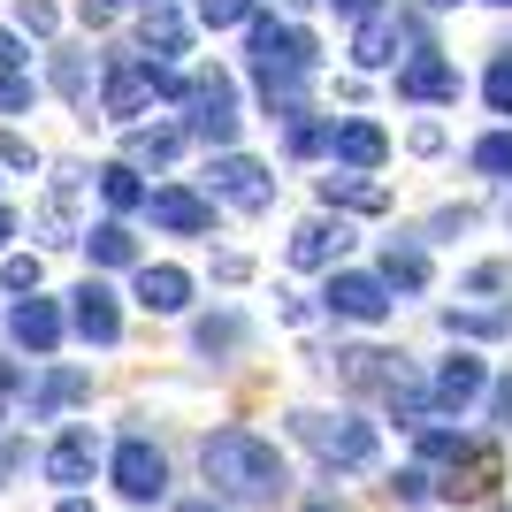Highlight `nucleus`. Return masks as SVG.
<instances>
[{
    "label": "nucleus",
    "mask_w": 512,
    "mask_h": 512,
    "mask_svg": "<svg viewBox=\"0 0 512 512\" xmlns=\"http://www.w3.org/2000/svg\"><path fill=\"white\" fill-rule=\"evenodd\" d=\"M398 62H406V8L352 23V69H398Z\"/></svg>",
    "instance_id": "obj_11"
},
{
    "label": "nucleus",
    "mask_w": 512,
    "mask_h": 512,
    "mask_svg": "<svg viewBox=\"0 0 512 512\" xmlns=\"http://www.w3.org/2000/svg\"><path fill=\"white\" fill-rule=\"evenodd\" d=\"M184 107H192V115H184V130H192L199 146L237 153V123H245V115H237V77H230V69H199Z\"/></svg>",
    "instance_id": "obj_4"
},
{
    "label": "nucleus",
    "mask_w": 512,
    "mask_h": 512,
    "mask_svg": "<svg viewBox=\"0 0 512 512\" xmlns=\"http://www.w3.org/2000/svg\"><path fill=\"white\" fill-rule=\"evenodd\" d=\"M138 8H169V0H138Z\"/></svg>",
    "instance_id": "obj_51"
},
{
    "label": "nucleus",
    "mask_w": 512,
    "mask_h": 512,
    "mask_svg": "<svg viewBox=\"0 0 512 512\" xmlns=\"http://www.w3.org/2000/svg\"><path fill=\"white\" fill-rule=\"evenodd\" d=\"M421 8H459V0H421Z\"/></svg>",
    "instance_id": "obj_50"
},
{
    "label": "nucleus",
    "mask_w": 512,
    "mask_h": 512,
    "mask_svg": "<svg viewBox=\"0 0 512 512\" xmlns=\"http://www.w3.org/2000/svg\"><path fill=\"white\" fill-rule=\"evenodd\" d=\"M329 161L337 169H352V176H375L390 161V130L383 123H367V115H344L337 123V146H329Z\"/></svg>",
    "instance_id": "obj_13"
},
{
    "label": "nucleus",
    "mask_w": 512,
    "mask_h": 512,
    "mask_svg": "<svg viewBox=\"0 0 512 512\" xmlns=\"http://www.w3.org/2000/svg\"><path fill=\"white\" fill-rule=\"evenodd\" d=\"M245 268H253L245 253H222V260H214V276H222V283H245Z\"/></svg>",
    "instance_id": "obj_43"
},
{
    "label": "nucleus",
    "mask_w": 512,
    "mask_h": 512,
    "mask_svg": "<svg viewBox=\"0 0 512 512\" xmlns=\"http://www.w3.org/2000/svg\"><path fill=\"white\" fill-rule=\"evenodd\" d=\"M299 512H344V505H337V497H306Z\"/></svg>",
    "instance_id": "obj_45"
},
{
    "label": "nucleus",
    "mask_w": 512,
    "mask_h": 512,
    "mask_svg": "<svg viewBox=\"0 0 512 512\" xmlns=\"http://www.w3.org/2000/svg\"><path fill=\"white\" fill-rule=\"evenodd\" d=\"M451 337H467V344H490V337H512V306H451L444 314Z\"/></svg>",
    "instance_id": "obj_25"
},
{
    "label": "nucleus",
    "mask_w": 512,
    "mask_h": 512,
    "mask_svg": "<svg viewBox=\"0 0 512 512\" xmlns=\"http://www.w3.org/2000/svg\"><path fill=\"white\" fill-rule=\"evenodd\" d=\"M0 283H8V291H39V260H31V253H16L8 268H0Z\"/></svg>",
    "instance_id": "obj_37"
},
{
    "label": "nucleus",
    "mask_w": 512,
    "mask_h": 512,
    "mask_svg": "<svg viewBox=\"0 0 512 512\" xmlns=\"http://www.w3.org/2000/svg\"><path fill=\"white\" fill-rule=\"evenodd\" d=\"M207 199H230L237 214H268L276 207V176L253 153H214L207 161Z\"/></svg>",
    "instance_id": "obj_6"
},
{
    "label": "nucleus",
    "mask_w": 512,
    "mask_h": 512,
    "mask_svg": "<svg viewBox=\"0 0 512 512\" xmlns=\"http://www.w3.org/2000/svg\"><path fill=\"white\" fill-rule=\"evenodd\" d=\"M54 92H62V100H77V107L92 100V69H85V54H54Z\"/></svg>",
    "instance_id": "obj_32"
},
{
    "label": "nucleus",
    "mask_w": 512,
    "mask_h": 512,
    "mask_svg": "<svg viewBox=\"0 0 512 512\" xmlns=\"http://www.w3.org/2000/svg\"><path fill=\"white\" fill-rule=\"evenodd\" d=\"M482 8H512V0H482Z\"/></svg>",
    "instance_id": "obj_52"
},
{
    "label": "nucleus",
    "mask_w": 512,
    "mask_h": 512,
    "mask_svg": "<svg viewBox=\"0 0 512 512\" xmlns=\"http://www.w3.org/2000/svg\"><path fill=\"white\" fill-rule=\"evenodd\" d=\"M490 383H497L490 360L459 344V352H451V360L428 375V390H436V421H451V413H467V406H482V398H490Z\"/></svg>",
    "instance_id": "obj_9"
},
{
    "label": "nucleus",
    "mask_w": 512,
    "mask_h": 512,
    "mask_svg": "<svg viewBox=\"0 0 512 512\" xmlns=\"http://www.w3.org/2000/svg\"><path fill=\"white\" fill-rule=\"evenodd\" d=\"M8 237H16V214H8V207H0V245H8Z\"/></svg>",
    "instance_id": "obj_48"
},
{
    "label": "nucleus",
    "mask_w": 512,
    "mask_h": 512,
    "mask_svg": "<svg viewBox=\"0 0 512 512\" xmlns=\"http://www.w3.org/2000/svg\"><path fill=\"white\" fill-rule=\"evenodd\" d=\"M344 253H352L344 214H314V222H299V230H291V245H283V260H291V268H306V276H337Z\"/></svg>",
    "instance_id": "obj_10"
},
{
    "label": "nucleus",
    "mask_w": 512,
    "mask_h": 512,
    "mask_svg": "<svg viewBox=\"0 0 512 512\" xmlns=\"http://www.w3.org/2000/svg\"><path fill=\"white\" fill-rule=\"evenodd\" d=\"M482 406H490V428H505V436H512V375H497Z\"/></svg>",
    "instance_id": "obj_35"
},
{
    "label": "nucleus",
    "mask_w": 512,
    "mask_h": 512,
    "mask_svg": "<svg viewBox=\"0 0 512 512\" xmlns=\"http://www.w3.org/2000/svg\"><path fill=\"white\" fill-rule=\"evenodd\" d=\"M85 253H92V268H146V260H138V237H130L123 222L85 230Z\"/></svg>",
    "instance_id": "obj_28"
},
{
    "label": "nucleus",
    "mask_w": 512,
    "mask_h": 512,
    "mask_svg": "<svg viewBox=\"0 0 512 512\" xmlns=\"http://www.w3.org/2000/svg\"><path fill=\"white\" fill-rule=\"evenodd\" d=\"M100 199H107V207H115V214H138V207H146V184H138V169H130V161H115V169H100Z\"/></svg>",
    "instance_id": "obj_29"
},
{
    "label": "nucleus",
    "mask_w": 512,
    "mask_h": 512,
    "mask_svg": "<svg viewBox=\"0 0 512 512\" xmlns=\"http://www.w3.org/2000/svg\"><path fill=\"white\" fill-rule=\"evenodd\" d=\"M390 306H398V291H390L375 268H337V276L321 283V314H329V321H360V329H375V321H390Z\"/></svg>",
    "instance_id": "obj_5"
},
{
    "label": "nucleus",
    "mask_w": 512,
    "mask_h": 512,
    "mask_svg": "<svg viewBox=\"0 0 512 512\" xmlns=\"http://www.w3.org/2000/svg\"><path fill=\"white\" fill-rule=\"evenodd\" d=\"M375 276H383L398 299H421L428 291V237H390L383 260H375Z\"/></svg>",
    "instance_id": "obj_16"
},
{
    "label": "nucleus",
    "mask_w": 512,
    "mask_h": 512,
    "mask_svg": "<svg viewBox=\"0 0 512 512\" xmlns=\"http://www.w3.org/2000/svg\"><path fill=\"white\" fill-rule=\"evenodd\" d=\"M138 54H146L153 69H169L176 54H192V23L176 16V8H146V16H138Z\"/></svg>",
    "instance_id": "obj_17"
},
{
    "label": "nucleus",
    "mask_w": 512,
    "mask_h": 512,
    "mask_svg": "<svg viewBox=\"0 0 512 512\" xmlns=\"http://www.w3.org/2000/svg\"><path fill=\"white\" fill-rule=\"evenodd\" d=\"M199 474H207V497H222V505H283L291 497V459L260 428H214L199 444Z\"/></svg>",
    "instance_id": "obj_1"
},
{
    "label": "nucleus",
    "mask_w": 512,
    "mask_h": 512,
    "mask_svg": "<svg viewBox=\"0 0 512 512\" xmlns=\"http://www.w3.org/2000/svg\"><path fill=\"white\" fill-rule=\"evenodd\" d=\"M245 62H253V77H314L321 69V39L306 31V23L260 8V16L245 23Z\"/></svg>",
    "instance_id": "obj_3"
},
{
    "label": "nucleus",
    "mask_w": 512,
    "mask_h": 512,
    "mask_svg": "<svg viewBox=\"0 0 512 512\" xmlns=\"http://www.w3.org/2000/svg\"><path fill=\"white\" fill-rule=\"evenodd\" d=\"M291 436L306 451H321V467H337V474H360L383 459V436L360 413H291Z\"/></svg>",
    "instance_id": "obj_2"
},
{
    "label": "nucleus",
    "mask_w": 512,
    "mask_h": 512,
    "mask_svg": "<svg viewBox=\"0 0 512 512\" xmlns=\"http://www.w3.org/2000/svg\"><path fill=\"white\" fill-rule=\"evenodd\" d=\"M69 321H77V337H85V344H115V337H123V306H115V291H107V283H77Z\"/></svg>",
    "instance_id": "obj_18"
},
{
    "label": "nucleus",
    "mask_w": 512,
    "mask_h": 512,
    "mask_svg": "<svg viewBox=\"0 0 512 512\" xmlns=\"http://www.w3.org/2000/svg\"><path fill=\"white\" fill-rule=\"evenodd\" d=\"M107 474H115V490L130 505H153V497H169V459L153 436H123V444L107 451Z\"/></svg>",
    "instance_id": "obj_7"
},
{
    "label": "nucleus",
    "mask_w": 512,
    "mask_h": 512,
    "mask_svg": "<svg viewBox=\"0 0 512 512\" xmlns=\"http://www.w3.org/2000/svg\"><path fill=\"white\" fill-rule=\"evenodd\" d=\"M260 16V0H199V23L207 31H245Z\"/></svg>",
    "instance_id": "obj_31"
},
{
    "label": "nucleus",
    "mask_w": 512,
    "mask_h": 512,
    "mask_svg": "<svg viewBox=\"0 0 512 512\" xmlns=\"http://www.w3.org/2000/svg\"><path fill=\"white\" fill-rule=\"evenodd\" d=\"M390 77H398V100H413V107H451L459 100V62H451L444 46H413Z\"/></svg>",
    "instance_id": "obj_8"
},
{
    "label": "nucleus",
    "mask_w": 512,
    "mask_h": 512,
    "mask_svg": "<svg viewBox=\"0 0 512 512\" xmlns=\"http://www.w3.org/2000/svg\"><path fill=\"white\" fill-rule=\"evenodd\" d=\"M505 260H482V268H467V291H505Z\"/></svg>",
    "instance_id": "obj_39"
},
{
    "label": "nucleus",
    "mask_w": 512,
    "mask_h": 512,
    "mask_svg": "<svg viewBox=\"0 0 512 512\" xmlns=\"http://www.w3.org/2000/svg\"><path fill=\"white\" fill-rule=\"evenodd\" d=\"M92 467H100V436H92V428H62V436L46 444V482H62L69 497L92 482Z\"/></svg>",
    "instance_id": "obj_14"
},
{
    "label": "nucleus",
    "mask_w": 512,
    "mask_h": 512,
    "mask_svg": "<svg viewBox=\"0 0 512 512\" xmlns=\"http://www.w3.org/2000/svg\"><path fill=\"white\" fill-rule=\"evenodd\" d=\"M16 23L31 31V39H54V23H62V16H54V0H16Z\"/></svg>",
    "instance_id": "obj_34"
},
{
    "label": "nucleus",
    "mask_w": 512,
    "mask_h": 512,
    "mask_svg": "<svg viewBox=\"0 0 512 512\" xmlns=\"http://www.w3.org/2000/svg\"><path fill=\"white\" fill-rule=\"evenodd\" d=\"M321 207H329V214H383V207H390V192L375 184V176L329 169V176H321Z\"/></svg>",
    "instance_id": "obj_21"
},
{
    "label": "nucleus",
    "mask_w": 512,
    "mask_h": 512,
    "mask_svg": "<svg viewBox=\"0 0 512 512\" xmlns=\"http://www.w3.org/2000/svg\"><path fill=\"white\" fill-rule=\"evenodd\" d=\"M406 146H413V153H444V123H413Z\"/></svg>",
    "instance_id": "obj_42"
},
{
    "label": "nucleus",
    "mask_w": 512,
    "mask_h": 512,
    "mask_svg": "<svg viewBox=\"0 0 512 512\" xmlns=\"http://www.w3.org/2000/svg\"><path fill=\"white\" fill-rule=\"evenodd\" d=\"M176 512H230V505H222V497H184Z\"/></svg>",
    "instance_id": "obj_44"
},
{
    "label": "nucleus",
    "mask_w": 512,
    "mask_h": 512,
    "mask_svg": "<svg viewBox=\"0 0 512 512\" xmlns=\"http://www.w3.org/2000/svg\"><path fill=\"white\" fill-rule=\"evenodd\" d=\"M329 8H337V16H344V23H367V16H383L390 0H329Z\"/></svg>",
    "instance_id": "obj_41"
},
{
    "label": "nucleus",
    "mask_w": 512,
    "mask_h": 512,
    "mask_svg": "<svg viewBox=\"0 0 512 512\" xmlns=\"http://www.w3.org/2000/svg\"><path fill=\"white\" fill-rule=\"evenodd\" d=\"M77 16H85V31H107V23L123 16V0H77Z\"/></svg>",
    "instance_id": "obj_38"
},
{
    "label": "nucleus",
    "mask_w": 512,
    "mask_h": 512,
    "mask_svg": "<svg viewBox=\"0 0 512 512\" xmlns=\"http://www.w3.org/2000/svg\"><path fill=\"white\" fill-rule=\"evenodd\" d=\"M283 16L299 23V16H314V0H283Z\"/></svg>",
    "instance_id": "obj_46"
},
{
    "label": "nucleus",
    "mask_w": 512,
    "mask_h": 512,
    "mask_svg": "<svg viewBox=\"0 0 512 512\" xmlns=\"http://www.w3.org/2000/svg\"><path fill=\"white\" fill-rule=\"evenodd\" d=\"M390 497H398V505H428V497H436V474H428L421 459H413V467H398V482H390Z\"/></svg>",
    "instance_id": "obj_33"
},
{
    "label": "nucleus",
    "mask_w": 512,
    "mask_h": 512,
    "mask_svg": "<svg viewBox=\"0 0 512 512\" xmlns=\"http://www.w3.org/2000/svg\"><path fill=\"white\" fill-rule=\"evenodd\" d=\"M474 230V207H436V222H428V237H467Z\"/></svg>",
    "instance_id": "obj_36"
},
{
    "label": "nucleus",
    "mask_w": 512,
    "mask_h": 512,
    "mask_svg": "<svg viewBox=\"0 0 512 512\" xmlns=\"http://www.w3.org/2000/svg\"><path fill=\"white\" fill-rule=\"evenodd\" d=\"M474 459H482V436H467V428H451V421H428L421 428V467L436 474V467H474Z\"/></svg>",
    "instance_id": "obj_22"
},
{
    "label": "nucleus",
    "mask_w": 512,
    "mask_h": 512,
    "mask_svg": "<svg viewBox=\"0 0 512 512\" xmlns=\"http://www.w3.org/2000/svg\"><path fill=\"white\" fill-rule=\"evenodd\" d=\"M467 169L490 176V184H512V123H497V130L474 138V146H467Z\"/></svg>",
    "instance_id": "obj_26"
},
{
    "label": "nucleus",
    "mask_w": 512,
    "mask_h": 512,
    "mask_svg": "<svg viewBox=\"0 0 512 512\" xmlns=\"http://www.w3.org/2000/svg\"><path fill=\"white\" fill-rule=\"evenodd\" d=\"M482 100H490V115H505L512 123V46H497L490 69H482Z\"/></svg>",
    "instance_id": "obj_30"
},
{
    "label": "nucleus",
    "mask_w": 512,
    "mask_h": 512,
    "mask_svg": "<svg viewBox=\"0 0 512 512\" xmlns=\"http://www.w3.org/2000/svg\"><path fill=\"white\" fill-rule=\"evenodd\" d=\"M146 214H153L169 237H207V230H214V199L192 192V184H161V192L146 199Z\"/></svg>",
    "instance_id": "obj_12"
},
{
    "label": "nucleus",
    "mask_w": 512,
    "mask_h": 512,
    "mask_svg": "<svg viewBox=\"0 0 512 512\" xmlns=\"http://www.w3.org/2000/svg\"><path fill=\"white\" fill-rule=\"evenodd\" d=\"M245 337H253V321L237 314V306H222V314H207V321L192 329L199 360H237V352H245Z\"/></svg>",
    "instance_id": "obj_23"
},
{
    "label": "nucleus",
    "mask_w": 512,
    "mask_h": 512,
    "mask_svg": "<svg viewBox=\"0 0 512 512\" xmlns=\"http://www.w3.org/2000/svg\"><path fill=\"white\" fill-rule=\"evenodd\" d=\"M283 146L299 153V161H314V153L337 146V115H314V107H299L291 123H283Z\"/></svg>",
    "instance_id": "obj_27"
},
{
    "label": "nucleus",
    "mask_w": 512,
    "mask_h": 512,
    "mask_svg": "<svg viewBox=\"0 0 512 512\" xmlns=\"http://www.w3.org/2000/svg\"><path fill=\"white\" fill-rule=\"evenodd\" d=\"M505 512H512V505H505Z\"/></svg>",
    "instance_id": "obj_53"
},
{
    "label": "nucleus",
    "mask_w": 512,
    "mask_h": 512,
    "mask_svg": "<svg viewBox=\"0 0 512 512\" xmlns=\"http://www.w3.org/2000/svg\"><path fill=\"white\" fill-rule=\"evenodd\" d=\"M8 337H16L31 360H46V352L62 344V306L39 299V291H31V299H16V306H8Z\"/></svg>",
    "instance_id": "obj_15"
},
{
    "label": "nucleus",
    "mask_w": 512,
    "mask_h": 512,
    "mask_svg": "<svg viewBox=\"0 0 512 512\" xmlns=\"http://www.w3.org/2000/svg\"><path fill=\"white\" fill-rule=\"evenodd\" d=\"M138 306H146V314H184V306H192V276H184L176 260H146V268H138Z\"/></svg>",
    "instance_id": "obj_20"
},
{
    "label": "nucleus",
    "mask_w": 512,
    "mask_h": 512,
    "mask_svg": "<svg viewBox=\"0 0 512 512\" xmlns=\"http://www.w3.org/2000/svg\"><path fill=\"white\" fill-rule=\"evenodd\" d=\"M85 398H92V375H85V367H46L39 383H31V421H54V413L85 406Z\"/></svg>",
    "instance_id": "obj_19"
},
{
    "label": "nucleus",
    "mask_w": 512,
    "mask_h": 512,
    "mask_svg": "<svg viewBox=\"0 0 512 512\" xmlns=\"http://www.w3.org/2000/svg\"><path fill=\"white\" fill-rule=\"evenodd\" d=\"M23 383V375H16V360H0V390H16Z\"/></svg>",
    "instance_id": "obj_47"
},
{
    "label": "nucleus",
    "mask_w": 512,
    "mask_h": 512,
    "mask_svg": "<svg viewBox=\"0 0 512 512\" xmlns=\"http://www.w3.org/2000/svg\"><path fill=\"white\" fill-rule=\"evenodd\" d=\"M54 512H92V505H85V497H62V505H54Z\"/></svg>",
    "instance_id": "obj_49"
},
{
    "label": "nucleus",
    "mask_w": 512,
    "mask_h": 512,
    "mask_svg": "<svg viewBox=\"0 0 512 512\" xmlns=\"http://www.w3.org/2000/svg\"><path fill=\"white\" fill-rule=\"evenodd\" d=\"M0 169H39V153L23 146V138H0Z\"/></svg>",
    "instance_id": "obj_40"
},
{
    "label": "nucleus",
    "mask_w": 512,
    "mask_h": 512,
    "mask_svg": "<svg viewBox=\"0 0 512 512\" xmlns=\"http://www.w3.org/2000/svg\"><path fill=\"white\" fill-rule=\"evenodd\" d=\"M184 138H192L184 123H138L130 130V169H169L184 153Z\"/></svg>",
    "instance_id": "obj_24"
}]
</instances>
